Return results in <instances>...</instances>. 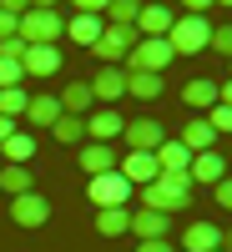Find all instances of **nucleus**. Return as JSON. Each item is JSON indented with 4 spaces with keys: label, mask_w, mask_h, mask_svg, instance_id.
Returning <instances> with one entry per match:
<instances>
[{
    "label": "nucleus",
    "mask_w": 232,
    "mask_h": 252,
    "mask_svg": "<svg viewBox=\"0 0 232 252\" xmlns=\"http://www.w3.org/2000/svg\"><path fill=\"white\" fill-rule=\"evenodd\" d=\"M141 207H146V212L177 217L182 207H192V177H187V172H162L152 187H141Z\"/></svg>",
    "instance_id": "nucleus-1"
},
{
    "label": "nucleus",
    "mask_w": 232,
    "mask_h": 252,
    "mask_svg": "<svg viewBox=\"0 0 232 252\" xmlns=\"http://www.w3.org/2000/svg\"><path fill=\"white\" fill-rule=\"evenodd\" d=\"M207 40H212V20L207 15H177L172 31H166L172 56H197V51H207Z\"/></svg>",
    "instance_id": "nucleus-2"
},
{
    "label": "nucleus",
    "mask_w": 232,
    "mask_h": 252,
    "mask_svg": "<svg viewBox=\"0 0 232 252\" xmlns=\"http://www.w3.org/2000/svg\"><path fill=\"white\" fill-rule=\"evenodd\" d=\"M66 35V20H61V10H26L20 15V40L26 46H56V40Z\"/></svg>",
    "instance_id": "nucleus-3"
},
{
    "label": "nucleus",
    "mask_w": 232,
    "mask_h": 252,
    "mask_svg": "<svg viewBox=\"0 0 232 252\" xmlns=\"http://www.w3.org/2000/svg\"><path fill=\"white\" fill-rule=\"evenodd\" d=\"M136 26H106L101 31V40L91 46V56L101 61V66H126V56H132V46H136Z\"/></svg>",
    "instance_id": "nucleus-4"
},
{
    "label": "nucleus",
    "mask_w": 232,
    "mask_h": 252,
    "mask_svg": "<svg viewBox=\"0 0 232 252\" xmlns=\"http://www.w3.org/2000/svg\"><path fill=\"white\" fill-rule=\"evenodd\" d=\"M172 61H177V56H172V46H166V35H162V40L141 35L136 46H132V56H126V71H152V76H162Z\"/></svg>",
    "instance_id": "nucleus-5"
},
{
    "label": "nucleus",
    "mask_w": 232,
    "mask_h": 252,
    "mask_svg": "<svg viewBox=\"0 0 232 252\" xmlns=\"http://www.w3.org/2000/svg\"><path fill=\"white\" fill-rule=\"evenodd\" d=\"M132 192H136V187L126 182L121 172H101V177H91V187H86V197L96 202V212H101V207H126Z\"/></svg>",
    "instance_id": "nucleus-6"
},
{
    "label": "nucleus",
    "mask_w": 232,
    "mask_h": 252,
    "mask_svg": "<svg viewBox=\"0 0 232 252\" xmlns=\"http://www.w3.org/2000/svg\"><path fill=\"white\" fill-rule=\"evenodd\" d=\"M121 141H126V152H157V146L166 141V131H162L152 116H136V121L121 126Z\"/></svg>",
    "instance_id": "nucleus-7"
},
{
    "label": "nucleus",
    "mask_w": 232,
    "mask_h": 252,
    "mask_svg": "<svg viewBox=\"0 0 232 252\" xmlns=\"http://www.w3.org/2000/svg\"><path fill=\"white\" fill-rule=\"evenodd\" d=\"M10 222H15V227H46V222H51V202L40 197V192L10 197Z\"/></svg>",
    "instance_id": "nucleus-8"
},
{
    "label": "nucleus",
    "mask_w": 232,
    "mask_h": 252,
    "mask_svg": "<svg viewBox=\"0 0 232 252\" xmlns=\"http://www.w3.org/2000/svg\"><path fill=\"white\" fill-rule=\"evenodd\" d=\"M116 172L132 182V187H152V182L162 177V166H157V157H152V152H126V157L116 161Z\"/></svg>",
    "instance_id": "nucleus-9"
},
{
    "label": "nucleus",
    "mask_w": 232,
    "mask_h": 252,
    "mask_svg": "<svg viewBox=\"0 0 232 252\" xmlns=\"http://www.w3.org/2000/svg\"><path fill=\"white\" fill-rule=\"evenodd\" d=\"M86 86H91V96H96V106H111V101L126 96V71H121V66H101Z\"/></svg>",
    "instance_id": "nucleus-10"
},
{
    "label": "nucleus",
    "mask_w": 232,
    "mask_h": 252,
    "mask_svg": "<svg viewBox=\"0 0 232 252\" xmlns=\"http://www.w3.org/2000/svg\"><path fill=\"white\" fill-rule=\"evenodd\" d=\"M20 71L35 76V81H51L61 71V46H26V56H20Z\"/></svg>",
    "instance_id": "nucleus-11"
},
{
    "label": "nucleus",
    "mask_w": 232,
    "mask_h": 252,
    "mask_svg": "<svg viewBox=\"0 0 232 252\" xmlns=\"http://www.w3.org/2000/svg\"><path fill=\"white\" fill-rule=\"evenodd\" d=\"M121 126H126V116H121L116 106H96V111L86 116V136L101 141V146H111V141L121 136Z\"/></svg>",
    "instance_id": "nucleus-12"
},
{
    "label": "nucleus",
    "mask_w": 232,
    "mask_h": 252,
    "mask_svg": "<svg viewBox=\"0 0 232 252\" xmlns=\"http://www.w3.org/2000/svg\"><path fill=\"white\" fill-rule=\"evenodd\" d=\"M172 20H177V10H166L162 0H146V5H141V15H136V35L162 40L166 31H172Z\"/></svg>",
    "instance_id": "nucleus-13"
},
{
    "label": "nucleus",
    "mask_w": 232,
    "mask_h": 252,
    "mask_svg": "<svg viewBox=\"0 0 232 252\" xmlns=\"http://www.w3.org/2000/svg\"><path fill=\"white\" fill-rule=\"evenodd\" d=\"M132 232H136V242H166L172 237V217L166 212H132Z\"/></svg>",
    "instance_id": "nucleus-14"
},
{
    "label": "nucleus",
    "mask_w": 232,
    "mask_h": 252,
    "mask_svg": "<svg viewBox=\"0 0 232 252\" xmlns=\"http://www.w3.org/2000/svg\"><path fill=\"white\" fill-rule=\"evenodd\" d=\"M101 31H106V20H101V15H86V10H76L71 20H66V35L76 40V46H96V40H101Z\"/></svg>",
    "instance_id": "nucleus-15"
},
{
    "label": "nucleus",
    "mask_w": 232,
    "mask_h": 252,
    "mask_svg": "<svg viewBox=\"0 0 232 252\" xmlns=\"http://www.w3.org/2000/svg\"><path fill=\"white\" fill-rule=\"evenodd\" d=\"M222 247V227H212V222H192L182 232V252H217Z\"/></svg>",
    "instance_id": "nucleus-16"
},
{
    "label": "nucleus",
    "mask_w": 232,
    "mask_h": 252,
    "mask_svg": "<svg viewBox=\"0 0 232 252\" xmlns=\"http://www.w3.org/2000/svg\"><path fill=\"white\" fill-rule=\"evenodd\" d=\"M187 177H192V182H207V187H217V182L227 177L222 152H197V157H192V166H187Z\"/></svg>",
    "instance_id": "nucleus-17"
},
{
    "label": "nucleus",
    "mask_w": 232,
    "mask_h": 252,
    "mask_svg": "<svg viewBox=\"0 0 232 252\" xmlns=\"http://www.w3.org/2000/svg\"><path fill=\"white\" fill-rule=\"evenodd\" d=\"M116 146H101V141H91V146H81V172L86 177H101V172H116Z\"/></svg>",
    "instance_id": "nucleus-18"
},
{
    "label": "nucleus",
    "mask_w": 232,
    "mask_h": 252,
    "mask_svg": "<svg viewBox=\"0 0 232 252\" xmlns=\"http://www.w3.org/2000/svg\"><path fill=\"white\" fill-rule=\"evenodd\" d=\"M56 101H61V111H66V116H91V111H96V96H91L86 81H71Z\"/></svg>",
    "instance_id": "nucleus-19"
},
{
    "label": "nucleus",
    "mask_w": 232,
    "mask_h": 252,
    "mask_svg": "<svg viewBox=\"0 0 232 252\" xmlns=\"http://www.w3.org/2000/svg\"><path fill=\"white\" fill-rule=\"evenodd\" d=\"M182 146H187V152H217V131H212V126H207V121H187L182 126Z\"/></svg>",
    "instance_id": "nucleus-20"
},
{
    "label": "nucleus",
    "mask_w": 232,
    "mask_h": 252,
    "mask_svg": "<svg viewBox=\"0 0 232 252\" xmlns=\"http://www.w3.org/2000/svg\"><path fill=\"white\" fill-rule=\"evenodd\" d=\"M121 71H126V66H121ZM126 96L157 101V96H162V76H152V71H126Z\"/></svg>",
    "instance_id": "nucleus-21"
},
{
    "label": "nucleus",
    "mask_w": 232,
    "mask_h": 252,
    "mask_svg": "<svg viewBox=\"0 0 232 252\" xmlns=\"http://www.w3.org/2000/svg\"><path fill=\"white\" fill-rule=\"evenodd\" d=\"M182 106H207V111H212L217 106V81H207V76L187 81V86H182Z\"/></svg>",
    "instance_id": "nucleus-22"
},
{
    "label": "nucleus",
    "mask_w": 232,
    "mask_h": 252,
    "mask_svg": "<svg viewBox=\"0 0 232 252\" xmlns=\"http://www.w3.org/2000/svg\"><path fill=\"white\" fill-rule=\"evenodd\" d=\"M96 232H101V237L132 232V212H126V207H101V212H96Z\"/></svg>",
    "instance_id": "nucleus-23"
},
{
    "label": "nucleus",
    "mask_w": 232,
    "mask_h": 252,
    "mask_svg": "<svg viewBox=\"0 0 232 252\" xmlns=\"http://www.w3.org/2000/svg\"><path fill=\"white\" fill-rule=\"evenodd\" d=\"M152 157H157V166H162V172H187V166H192V152H187L182 141H162Z\"/></svg>",
    "instance_id": "nucleus-24"
},
{
    "label": "nucleus",
    "mask_w": 232,
    "mask_h": 252,
    "mask_svg": "<svg viewBox=\"0 0 232 252\" xmlns=\"http://www.w3.org/2000/svg\"><path fill=\"white\" fill-rule=\"evenodd\" d=\"M0 152H5L10 166H26V161L35 157V136H31V131H15L10 141H0Z\"/></svg>",
    "instance_id": "nucleus-25"
},
{
    "label": "nucleus",
    "mask_w": 232,
    "mask_h": 252,
    "mask_svg": "<svg viewBox=\"0 0 232 252\" xmlns=\"http://www.w3.org/2000/svg\"><path fill=\"white\" fill-rule=\"evenodd\" d=\"M56 116H61V101L56 96H31V106H26V121L31 126H56Z\"/></svg>",
    "instance_id": "nucleus-26"
},
{
    "label": "nucleus",
    "mask_w": 232,
    "mask_h": 252,
    "mask_svg": "<svg viewBox=\"0 0 232 252\" xmlns=\"http://www.w3.org/2000/svg\"><path fill=\"white\" fill-rule=\"evenodd\" d=\"M0 187H5L10 197H26V192H35V177H31V166H10V161H5V172H0Z\"/></svg>",
    "instance_id": "nucleus-27"
},
{
    "label": "nucleus",
    "mask_w": 232,
    "mask_h": 252,
    "mask_svg": "<svg viewBox=\"0 0 232 252\" xmlns=\"http://www.w3.org/2000/svg\"><path fill=\"white\" fill-rule=\"evenodd\" d=\"M51 131H56V141H66V146H81V141H86V116H66V111H61Z\"/></svg>",
    "instance_id": "nucleus-28"
},
{
    "label": "nucleus",
    "mask_w": 232,
    "mask_h": 252,
    "mask_svg": "<svg viewBox=\"0 0 232 252\" xmlns=\"http://www.w3.org/2000/svg\"><path fill=\"white\" fill-rule=\"evenodd\" d=\"M136 15H141V0H111L106 5V26H136Z\"/></svg>",
    "instance_id": "nucleus-29"
},
{
    "label": "nucleus",
    "mask_w": 232,
    "mask_h": 252,
    "mask_svg": "<svg viewBox=\"0 0 232 252\" xmlns=\"http://www.w3.org/2000/svg\"><path fill=\"white\" fill-rule=\"evenodd\" d=\"M26 106H31V96H26V86H5V91H0V116H10V121H20V116H26Z\"/></svg>",
    "instance_id": "nucleus-30"
},
{
    "label": "nucleus",
    "mask_w": 232,
    "mask_h": 252,
    "mask_svg": "<svg viewBox=\"0 0 232 252\" xmlns=\"http://www.w3.org/2000/svg\"><path fill=\"white\" fill-rule=\"evenodd\" d=\"M207 126L217 131V141H222V136H232V106H222V101H217V106L207 111Z\"/></svg>",
    "instance_id": "nucleus-31"
},
{
    "label": "nucleus",
    "mask_w": 232,
    "mask_h": 252,
    "mask_svg": "<svg viewBox=\"0 0 232 252\" xmlns=\"http://www.w3.org/2000/svg\"><path fill=\"white\" fill-rule=\"evenodd\" d=\"M207 51H217L232 61V26H212V40H207Z\"/></svg>",
    "instance_id": "nucleus-32"
},
{
    "label": "nucleus",
    "mask_w": 232,
    "mask_h": 252,
    "mask_svg": "<svg viewBox=\"0 0 232 252\" xmlns=\"http://www.w3.org/2000/svg\"><path fill=\"white\" fill-rule=\"evenodd\" d=\"M20 76H26V71H20V61H0V91H5V86H20Z\"/></svg>",
    "instance_id": "nucleus-33"
},
{
    "label": "nucleus",
    "mask_w": 232,
    "mask_h": 252,
    "mask_svg": "<svg viewBox=\"0 0 232 252\" xmlns=\"http://www.w3.org/2000/svg\"><path fill=\"white\" fill-rule=\"evenodd\" d=\"M20 56H26V40H20V35L0 40V61H20Z\"/></svg>",
    "instance_id": "nucleus-34"
},
{
    "label": "nucleus",
    "mask_w": 232,
    "mask_h": 252,
    "mask_svg": "<svg viewBox=\"0 0 232 252\" xmlns=\"http://www.w3.org/2000/svg\"><path fill=\"white\" fill-rule=\"evenodd\" d=\"M10 35H20V15H5V10H0V40H10Z\"/></svg>",
    "instance_id": "nucleus-35"
},
{
    "label": "nucleus",
    "mask_w": 232,
    "mask_h": 252,
    "mask_svg": "<svg viewBox=\"0 0 232 252\" xmlns=\"http://www.w3.org/2000/svg\"><path fill=\"white\" fill-rule=\"evenodd\" d=\"M71 5H76V10H86V15H106L111 0H71Z\"/></svg>",
    "instance_id": "nucleus-36"
},
{
    "label": "nucleus",
    "mask_w": 232,
    "mask_h": 252,
    "mask_svg": "<svg viewBox=\"0 0 232 252\" xmlns=\"http://www.w3.org/2000/svg\"><path fill=\"white\" fill-rule=\"evenodd\" d=\"M217 202H222V212H232V177L217 182Z\"/></svg>",
    "instance_id": "nucleus-37"
},
{
    "label": "nucleus",
    "mask_w": 232,
    "mask_h": 252,
    "mask_svg": "<svg viewBox=\"0 0 232 252\" xmlns=\"http://www.w3.org/2000/svg\"><path fill=\"white\" fill-rule=\"evenodd\" d=\"M212 10V0H182V15H207Z\"/></svg>",
    "instance_id": "nucleus-38"
},
{
    "label": "nucleus",
    "mask_w": 232,
    "mask_h": 252,
    "mask_svg": "<svg viewBox=\"0 0 232 252\" xmlns=\"http://www.w3.org/2000/svg\"><path fill=\"white\" fill-rule=\"evenodd\" d=\"M136 252H177V242L166 237V242H136Z\"/></svg>",
    "instance_id": "nucleus-39"
},
{
    "label": "nucleus",
    "mask_w": 232,
    "mask_h": 252,
    "mask_svg": "<svg viewBox=\"0 0 232 252\" xmlns=\"http://www.w3.org/2000/svg\"><path fill=\"white\" fill-rule=\"evenodd\" d=\"M0 10H5V15H26L31 0H0Z\"/></svg>",
    "instance_id": "nucleus-40"
},
{
    "label": "nucleus",
    "mask_w": 232,
    "mask_h": 252,
    "mask_svg": "<svg viewBox=\"0 0 232 252\" xmlns=\"http://www.w3.org/2000/svg\"><path fill=\"white\" fill-rule=\"evenodd\" d=\"M15 131H20V126H15V121H10V116H0V141H10V136H15Z\"/></svg>",
    "instance_id": "nucleus-41"
},
{
    "label": "nucleus",
    "mask_w": 232,
    "mask_h": 252,
    "mask_svg": "<svg viewBox=\"0 0 232 252\" xmlns=\"http://www.w3.org/2000/svg\"><path fill=\"white\" fill-rule=\"evenodd\" d=\"M217 101H222V106H232V76H227L222 86H217Z\"/></svg>",
    "instance_id": "nucleus-42"
},
{
    "label": "nucleus",
    "mask_w": 232,
    "mask_h": 252,
    "mask_svg": "<svg viewBox=\"0 0 232 252\" xmlns=\"http://www.w3.org/2000/svg\"><path fill=\"white\" fill-rule=\"evenodd\" d=\"M31 5H35V10H56L61 0H31Z\"/></svg>",
    "instance_id": "nucleus-43"
},
{
    "label": "nucleus",
    "mask_w": 232,
    "mask_h": 252,
    "mask_svg": "<svg viewBox=\"0 0 232 252\" xmlns=\"http://www.w3.org/2000/svg\"><path fill=\"white\" fill-rule=\"evenodd\" d=\"M222 252H232V227H222Z\"/></svg>",
    "instance_id": "nucleus-44"
},
{
    "label": "nucleus",
    "mask_w": 232,
    "mask_h": 252,
    "mask_svg": "<svg viewBox=\"0 0 232 252\" xmlns=\"http://www.w3.org/2000/svg\"><path fill=\"white\" fill-rule=\"evenodd\" d=\"M212 5H232V0H212Z\"/></svg>",
    "instance_id": "nucleus-45"
},
{
    "label": "nucleus",
    "mask_w": 232,
    "mask_h": 252,
    "mask_svg": "<svg viewBox=\"0 0 232 252\" xmlns=\"http://www.w3.org/2000/svg\"><path fill=\"white\" fill-rule=\"evenodd\" d=\"M217 252H222V247H217Z\"/></svg>",
    "instance_id": "nucleus-46"
}]
</instances>
